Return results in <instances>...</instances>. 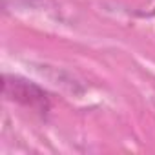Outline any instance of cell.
<instances>
[{
	"mask_svg": "<svg viewBox=\"0 0 155 155\" xmlns=\"http://www.w3.org/2000/svg\"><path fill=\"white\" fill-rule=\"evenodd\" d=\"M4 93L11 99H17L20 102L31 106V108H44V110L48 108L46 93L28 81L11 79V82H9V77H6L4 79Z\"/></svg>",
	"mask_w": 155,
	"mask_h": 155,
	"instance_id": "cell-1",
	"label": "cell"
}]
</instances>
